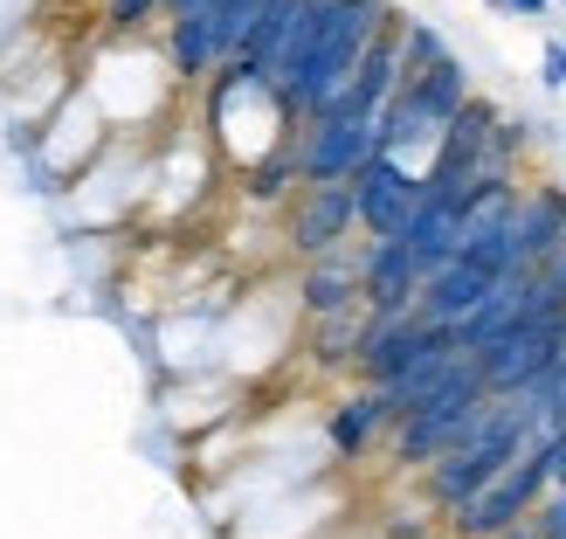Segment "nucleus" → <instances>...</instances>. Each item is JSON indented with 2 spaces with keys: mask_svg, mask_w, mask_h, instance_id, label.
<instances>
[{
  "mask_svg": "<svg viewBox=\"0 0 566 539\" xmlns=\"http://www.w3.org/2000/svg\"><path fill=\"white\" fill-rule=\"evenodd\" d=\"M394 21L387 0H332V8L304 28V35L283 49V63H276V91L283 104H291V118H311L318 104H332L338 91L353 83L359 70V55L380 42V28Z\"/></svg>",
  "mask_w": 566,
  "mask_h": 539,
  "instance_id": "f257e3e1",
  "label": "nucleus"
},
{
  "mask_svg": "<svg viewBox=\"0 0 566 539\" xmlns=\"http://www.w3.org/2000/svg\"><path fill=\"white\" fill-rule=\"evenodd\" d=\"M539 436H546L539 394H532V387H518V394H491V408L476 415V429H470L463 443H449L442 457L415 477V491H421V498H429L436 512L449 519L470 491H484L491 477L512 464V457H525V449L539 443Z\"/></svg>",
  "mask_w": 566,
  "mask_h": 539,
  "instance_id": "f03ea898",
  "label": "nucleus"
},
{
  "mask_svg": "<svg viewBox=\"0 0 566 539\" xmlns=\"http://www.w3.org/2000/svg\"><path fill=\"white\" fill-rule=\"evenodd\" d=\"M484 408H491L484 360L463 353V360L449 366V374H442L429 394H421V402H415L401 422H394V436H387V449H380L387 470H394V477H421L449 443H463V436L476 429V415H484Z\"/></svg>",
  "mask_w": 566,
  "mask_h": 539,
  "instance_id": "7ed1b4c3",
  "label": "nucleus"
},
{
  "mask_svg": "<svg viewBox=\"0 0 566 539\" xmlns=\"http://www.w3.org/2000/svg\"><path fill=\"white\" fill-rule=\"evenodd\" d=\"M263 8H270V0H208V8L166 21V28H159V49H166V63H174L180 91H201V83L242 49V35L256 28Z\"/></svg>",
  "mask_w": 566,
  "mask_h": 539,
  "instance_id": "20e7f679",
  "label": "nucleus"
},
{
  "mask_svg": "<svg viewBox=\"0 0 566 539\" xmlns=\"http://www.w3.org/2000/svg\"><path fill=\"white\" fill-rule=\"evenodd\" d=\"M553 491V464H546V436L525 449V457H512L484 491H470L457 512L442 519V532L449 539H497L504 526H518V519H532L539 512V498Z\"/></svg>",
  "mask_w": 566,
  "mask_h": 539,
  "instance_id": "39448f33",
  "label": "nucleus"
},
{
  "mask_svg": "<svg viewBox=\"0 0 566 539\" xmlns=\"http://www.w3.org/2000/svg\"><path fill=\"white\" fill-rule=\"evenodd\" d=\"M359 236V201H353V180H304L291 201H283V242L291 257H332Z\"/></svg>",
  "mask_w": 566,
  "mask_h": 539,
  "instance_id": "423d86ee",
  "label": "nucleus"
},
{
  "mask_svg": "<svg viewBox=\"0 0 566 539\" xmlns=\"http://www.w3.org/2000/svg\"><path fill=\"white\" fill-rule=\"evenodd\" d=\"M421 166L401 153H374L353 174V201H359V236H401L408 215L421 208Z\"/></svg>",
  "mask_w": 566,
  "mask_h": 539,
  "instance_id": "0eeeda50",
  "label": "nucleus"
},
{
  "mask_svg": "<svg viewBox=\"0 0 566 539\" xmlns=\"http://www.w3.org/2000/svg\"><path fill=\"white\" fill-rule=\"evenodd\" d=\"M394 402H387V387L380 381H353L338 402L325 408V449L338 464H366L374 449H387V436H394Z\"/></svg>",
  "mask_w": 566,
  "mask_h": 539,
  "instance_id": "6e6552de",
  "label": "nucleus"
},
{
  "mask_svg": "<svg viewBox=\"0 0 566 539\" xmlns=\"http://www.w3.org/2000/svg\"><path fill=\"white\" fill-rule=\"evenodd\" d=\"M484 381H491V394H518V387H539L553 366H559V319H525V325H512L504 339H491L484 353Z\"/></svg>",
  "mask_w": 566,
  "mask_h": 539,
  "instance_id": "1a4fd4ad",
  "label": "nucleus"
},
{
  "mask_svg": "<svg viewBox=\"0 0 566 539\" xmlns=\"http://www.w3.org/2000/svg\"><path fill=\"white\" fill-rule=\"evenodd\" d=\"M359 283H366V311H415L421 304V263L401 236L359 242Z\"/></svg>",
  "mask_w": 566,
  "mask_h": 539,
  "instance_id": "9d476101",
  "label": "nucleus"
},
{
  "mask_svg": "<svg viewBox=\"0 0 566 539\" xmlns=\"http://www.w3.org/2000/svg\"><path fill=\"white\" fill-rule=\"evenodd\" d=\"M353 304H366V283H359V242L332 249V257L297 263V319H332V311H353Z\"/></svg>",
  "mask_w": 566,
  "mask_h": 539,
  "instance_id": "9b49d317",
  "label": "nucleus"
},
{
  "mask_svg": "<svg viewBox=\"0 0 566 539\" xmlns=\"http://www.w3.org/2000/svg\"><path fill=\"white\" fill-rule=\"evenodd\" d=\"M497 283H504V277H491L476 257H457V263H442L429 283H421V304H415V311H421L429 325H463L470 311L497 291Z\"/></svg>",
  "mask_w": 566,
  "mask_h": 539,
  "instance_id": "f8f14e48",
  "label": "nucleus"
},
{
  "mask_svg": "<svg viewBox=\"0 0 566 539\" xmlns=\"http://www.w3.org/2000/svg\"><path fill=\"white\" fill-rule=\"evenodd\" d=\"M484 8L512 14V21H546V14H553V0H484Z\"/></svg>",
  "mask_w": 566,
  "mask_h": 539,
  "instance_id": "ddd939ff",
  "label": "nucleus"
},
{
  "mask_svg": "<svg viewBox=\"0 0 566 539\" xmlns=\"http://www.w3.org/2000/svg\"><path fill=\"white\" fill-rule=\"evenodd\" d=\"M539 83H546V91H566V70H559V42H546V55H539Z\"/></svg>",
  "mask_w": 566,
  "mask_h": 539,
  "instance_id": "4468645a",
  "label": "nucleus"
},
{
  "mask_svg": "<svg viewBox=\"0 0 566 539\" xmlns=\"http://www.w3.org/2000/svg\"><path fill=\"white\" fill-rule=\"evenodd\" d=\"M497 539H546V532H539V512H532V519H518V526H504Z\"/></svg>",
  "mask_w": 566,
  "mask_h": 539,
  "instance_id": "2eb2a0df",
  "label": "nucleus"
},
{
  "mask_svg": "<svg viewBox=\"0 0 566 539\" xmlns=\"http://www.w3.org/2000/svg\"><path fill=\"white\" fill-rule=\"evenodd\" d=\"M559 70H566V35H559Z\"/></svg>",
  "mask_w": 566,
  "mask_h": 539,
  "instance_id": "dca6fc26",
  "label": "nucleus"
},
{
  "mask_svg": "<svg viewBox=\"0 0 566 539\" xmlns=\"http://www.w3.org/2000/svg\"><path fill=\"white\" fill-rule=\"evenodd\" d=\"M553 8H559V14H566V0H553Z\"/></svg>",
  "mask_w": 566,
  "mask_h": 539,
  "instance_id": "f3484780",
  "label": "nucleus"
}]
</instances>
